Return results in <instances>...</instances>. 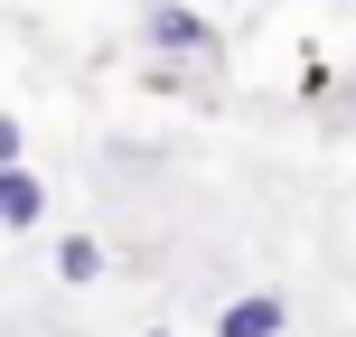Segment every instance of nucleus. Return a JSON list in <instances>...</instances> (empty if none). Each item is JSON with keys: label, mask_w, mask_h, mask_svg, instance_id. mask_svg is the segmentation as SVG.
Returning <instances> with one entry per match:
<instances>
[{"label": "nucleus", "mask_w": 356, "mask_h": 337, "mask_svg": "<svg viewBox=\"0 0 356 337\" xmlns=\"http://www.w3.org/2000/svg\"><path fill=\"white\" fill-rule=\"evenodd\" d=\"M291 309L282 300H225V319H216V337H282Z\"/></svg>", "instance_id": "nucleus-1"}, {"label": "nucleus", "mask_w": 356, "mask_h": 337, "mask_svg": "<svg viewBox=\"0 0 356 337\" xmlns=\"http://www.w3.org/2000/svg\"><path fill=\"white\" fill-rule=\"evenodd\" d=\"M150 38L178 47V56H207V47H216V28H207V19H188V10H150Z\"/></svg>", "instance_id": "nucleus-2"}, {"label": "nucleus", "mask_w": 356, "mask_h": 337, "mask_svg": "<svg viewBox=\"0 0 356 337\" xmlns=\"http://www.w3.org/2000/svg\"><path fill=\"white\" fill-rule=\"evenodd\" d=\"M38 206H47V188L29 169H0V225H38Z\"/></svg>", "instance_id": "nucleus-3"}, {"label": "nucleus", "mask_w": 356, "mask_h": 337, "mask_svg": "<svg viewBox=\"0 0 356 337\" xmlns=\"http://www.w3.org/2000/svg\"><path fill=\"white\" fill-rule=\"evenodd\" d=\"M56 272H66V281H94V272H104V244H94V234H66V244H56Z\"/></svg>", "instance_id": "nucleus-4"}, {"label": "nucleus", "mask_w": 356, "mask_h": 337, "mask_svg": "<svg viewBox=\"0 0 356 337\" xmlns=\"http://www.w3.org/2000/svg\"><path fill=\"white\" fill-rule=\"evenodd\" d=\"M0 169H19V122H0Z\"/></svg>", "instance_id": "nucleus-5"}]
</instances>
